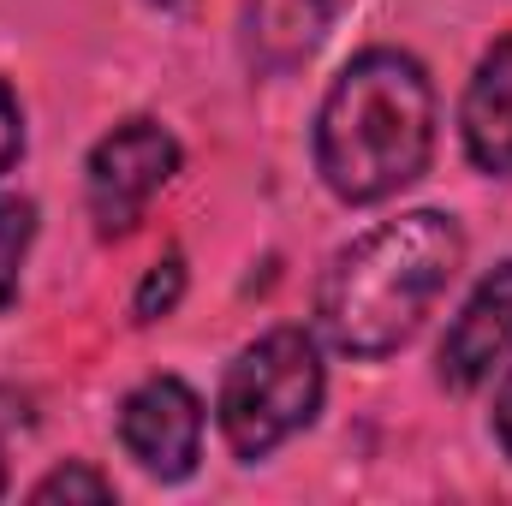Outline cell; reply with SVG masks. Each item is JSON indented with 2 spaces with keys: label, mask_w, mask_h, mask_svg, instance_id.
Returning a JSON list of instances; mask_svg holds the SVG:
<instances>
[{
  "label": "cell",
  "mask_w": 512,
  "mask_h": 506,
  "mask_svg": "<svg viewBox=\"0 0 512 506\" xmlns=\"http://www.w3.org/2000/svg\"><path fill=\"white\" fill-rule=\"evenodd\" d=\"M459 262H465V233L453 215L417 209V215L370 227L322 274V298H316L322 334L346 358L399 352L423 328L435 298L453 286Z\"/></svg>",
  "instance_id": "1"
},
{
  "label": "cell",
  "mask_w": 512,
  "mask_h": 506,
  "mask_svg": "<svg viewBox=\"0 0 512 506\" xmlns=\"http://www.w3.org/2000/svg\"><path fill=\"white\" fill-rule=\"evenodd\" d=\"M435 149V90L423 66L399 48L358 54L322 114H316V167L340 203H382L405 191Z\"/></svg>",
  "instance_id": "2"
},
{
  "label": "cell",
  "mask_w": 512,
  "mask_h": 506,
  "mask_svg": "<svg viewBox=\"0 0 512 506\" xmlns=\"http://www.w3.org/2000/svg\"><path fill=\"white\" fill-rule=\"evenodd\" d=\"M322 411V352L304 328H274L233 358L221 381V435L256 465L286 435H298Z\"/></svg>",
  "instance_id": "3"
},
{
  "label": "cell",
  "mask_w": 512,
  "mask_h": 506,
  "mask_svg": "<svg viewBox=\"0 0 512 506\" xmlns=\"http://www.w3.org/2000/svg\"><path fill=\"white\" fill-rule=\"evenodd\" d=\"M173 173H179V137L167 126H155V120L114 126L90 149V167H84V197H90L96 233L102 239H126L131 227L143 221L149 197Z\"/></svg>",
  "instance_id": "4"
},
{
  "label": "cell",
  "mask_w": 512,
  "mask_h": 506,
  "mask_svg": "<svg viewBox=\"0 0 512 506\" xmlns=\"http://www.w3.org/2000/svg\"><path fill=\"white\" fill-rule=\"evenodd\" d=\"M120 447L161 483L191 477L197 453H203V405H197V393L179 376H149L120 405Z\"/></svg>",
  "instance_id": "5"
},
{
  "label": "cell",
  "mask_w": 512,
  "mask_h": 506,
  "mask_svg": "<svg viewBox=\"0 0 512 506\" xmlns=\"http://www.w3.org/2000/svg\"><path fill=\"white\" fill-rule=\"evenodd\" d=\"M512 346V262L495 274H483V286L465 298V310L453 316L447 340H441V381L453 393H471L495 376V364Z\"/></svg>",
  "instance_id": "6"
},
{
  "label": "cell",
  "mask_w": 512,
  "mask_h": 506,
  "mask_svg": "<svg viewBox=\"0 0 512 506\" xmlns=\"http://www.w3.org/2000/svg\"><path fill=\"white\" fill-rule=\"evenodd\" d=\"M334 24V0H245V60L262 78L298 72Z\"/></svg>",
  "instance_id": "7"
},
{
  "label": "cell",
  "mask_w": 512,
  "mask_h": 506,
  "mask_svg": "<svg viewBox=\"0 0 512 506\" xmlns=\"http://www.w3.org/2000/svg\"><path fill=\"white\" fill-rule=\"evenodd\" d=\"M465 155L477 161V173L512 179V36L495 42L465 90Z\"/></svg>",
  "instance_id": "8"
},
{
  "label": "cell",
  "mask_w": 512,
  "mask_h": 506,
  "mask_svg": "<svg viewBox=\"0 0 512 506\" xmlns=\"http://www.w3.org/2000/svg\"><path fill=\"white\" fill-rule=\"evenodd\" d=\"M30 239H36V203L6 197V203H0V310H6L12 292H18V268H24V256H30Z\"/></svg>",
  "instance_id": "9"
},
{
  "label": "cell",
  "mask_w": 512,
  "mask_h": 506,
  "mask_svg": "<svg viewBox=\"0 0 512 506\" xmlns=\"http://www.w3.org/2000/svg\"><path fill=\"white\" fill-rule=\"evenodd\" d=\"M179 292H185V262H179V256H161V262L143 274V286H137V298H131V316H137V322H155V316H167V310L179 304Z\"/></svg>",
  "instance_id": "10"
},
{
  "label": "cell",
  "mask_w": 512,
  "mask_h": 506,
  "mask_svg": "<svg viewBox=\"0 0 512 506\" xmlns=\"http://www.w3.org/2000/svg\"><path fill=\"white\" fill-rule=\"evenodd\" d=\"M30 501H114V483L96 477L90 465H66V471L42 477V483L30 489Z\"/></svg>",
  "instance_id": "11"
},
{
  "label": "cell",
  "mask_w": 512,
  "mask_h": 506,
  "mask_svg": "<svg viewBox=\"0 0 512 506\" xmlns=\"http://www.w3.org/2000/svg\"><path fill=\"white\" fill-rule=\"evenodd\" d=\"M24 155V114H18V96L0 84V173Z\"/></svg>",
  "instance_id": "12"
},
{
  "label": "cell",
  "mask_w": 512,
  "mask_h": 506,
  "mask_svg": "<svg viewBox=\"0 0 512 506\" xmlns=\"http://www.w3.org/2000/svg\"><path fill=\"white\" fill-rule=\"evenodd\" d=\"M12 429H24V399L0 387V447H6V435H12ZM0 495H6V459H0Z\"/></svg>",
  "instance_id": "13"
},
{
  "label": "cell",
  "mask_w": 512,
  "mask_h": 506,
  "mask_svg": "<svg viewBox=\"0 0 512 506\" xmlns=\"http://www.w3.org/2000/svg\"><path fill=\"white\" fill-rule=\"evenodd\" d=\"M495 441H501V453L512 459V376L501 381V393H495Z\"/></svg>",
  "instance_id": "14"
},
{
  "label": "cell",
  "mask_w": 512,
  "mask_h": 506,
  "mask_svg": "<svg viewBox=\"0 0 512 506\" xmlns=\"http://www.w3.org/2000/svg\"><path fill=\"white\" fill-rule=\"evenodd\" d=\"M155 6H179V0H155Z\"/></svg>",
  "instance_id": "15"
}]
</instances>
